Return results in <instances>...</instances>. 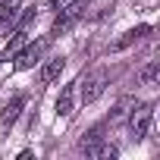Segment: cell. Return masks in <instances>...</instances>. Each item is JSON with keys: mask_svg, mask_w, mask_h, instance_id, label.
<instances>
[{"mask_svg": "<svg viewBox=\"0 0 160 160\" xmlns=\"http://www.w3.org/2000/svg\"><path fill=\"white\" fill-rule=\"evenodd\" d=\"M66 3H69V0H53V3H50V7H53V10H63Z\"/></svg>", "mask_w": 160, "mask_h": 160, "instance_id": "obj_14", "label": "cell"}, {"mask_svg": "<svg viewBox=\"0 0 160 160\" xmlns=\"http://www.w3.org/2000/svg\"><path fill=\"white\" fill-rule=\"evenodd\" d=\"M132 104H135V101H132V98H122V101H119V104H116V110H113V116H110V119H113V122H116V119H122V113H126V110H129V107H132Z\"/></svg>", "mask_w": 160, "mask_h": 160, "instance_id": "obj_13", "label": "cell"}, {"mask_svg": "<svg viewBox=\"0 0 160 160\" xmlns=\"http://www.w3.org/2000/svg\"><path fill=\"white\" fill-rule=\"evenodd\" d=\"M16 22V3L13 0H0V32Z\"/></svg>", "mask_w": 160, "mask_h": 160, "instance_id": "obj_10", "label": "cell"}, {"mask_svg": "<svg viewBox=\"0 0 160 160\" xmlns=\"http://www.w3.org/2000/svg\"><path fill=\"white\" fill-rule=\"evenodd\" d=\"M63 69H66V60H63V57H53V60H47V63L41 66V82H44V85L57 82V78L63 75Z\"/></svg>", "mask_w": 160, "mask_h": 160, "instance_id": "obj_3", "label": "cell"}, {"mask_svg": "<svg viewBox=\"0 0 160 160\" xmlns=\"http://www.w3.org/2000/svg\"><path fill=\"white\" fill-rule=\"evenodd\" d=\"M101 94H104V75H94V78H88L82 85V101L85 104H94Z\"/></svg>", "mask_w": 160, "mask_h": 160, "instance_id": "obj_4", "label": "cell"}, {"mask_svg": "<svg viewBox=\"0 0 160 160\" xmlns=\"http://www.w3.org/2000/svg\"><path fill=\"white\" fill-rule=\"evenodd\" d=\"M35 16H38V10H35V7H25V13H22V19L16 22V28H19V32H25V28L35 22Z\"/></svg>", "mask_w": 160, "mask_h": 160, "instance_id": "obj_11", "label": "cell"}, {"mask_svg": "<svg viewBox=\"0 0 160 160\" xmlns=\"http://www.w3.org/2000/svg\"><path fill=\"white\" fill-rule=\"evenodd\" d=\"M22 44H25V32H19V28H16V32H13V38H10V44L3 47V53H0V60H7V63H10V60L19 53V47H22Z\"/></svg>", "mask_w": 160, "mask_h": 160, "instance_id": "obj_8", "label": "cell"}, {"mask_svg": "<svg viewBox=\"0 0 160 160\" xmlns=\"http://www.w3.org/2000/svg\"><path fill=\"white\" fill-rule=\"evenodd\" d=\"M144 35H151V25H138V28H132V32H126L116 44H113V50H122V47H129L132 41H138V38H144Z\"/></svg>", "mask_w": 160, "mask_h": 160, "instance_id": "obj_9", "label": "cell"}, {"mask_svg": "<svg viewBox=\"0 0 160 160\" xmlns=\"http://www.w3.org/2000/svg\"><path fill=\"white\" fill-rule=\"evenodd\" d=\"M82 10H85V3H72V7H63V16H57V25H53V32H63V28H69L78 16H82Z\"/></svg>", "mask_w": 160, "mask_h": 160, "instance_id": "obj_5", "label": "cell"}, {"mask_svg": "<svg viewBox=\"0 0 160 160\" xmlns=\"http://www.w3.org/2000/svg\"><path fill=\"white\" fill-rule=\"evenodd\" d=\"M157 72H160V63H157V60H151V66L141 72V82H144V85H151L154 78H157Z\"/></svg>", "mask_w": 160, "mask_h": 160, "instance_id": "obj_12", "label": "cell"}, {"mask_svg": "<svg viewBox=\"0 0 160 160\" xmlns=\"http://www.w3.org/2000/svg\"><path fill=\"white\" fill-rule=\"evenodd\" d=\"M25 107V94H16L7 107H3V113H0V122L3 126H10V122H16V116H19V110Z\"/></svg>", "mask_w": 160, "mask_h": 160, "instance_id": "obj_7", "label": "cell"}, {"mask_svg": "<svg viewBox=\"0 0 160 160\" xmlns=\"http://www.w3.org/2000/svg\"><path fill=\"white\" fill-rule=\"evenodd\" d=\"M47 44H50V38H41L38 44H28L22 53H16V69H32V66L41 60V53L47 50Z\"/></svg>", "mask_w": 160, "mask_h": 160, "instance_id": "obj_2", "label": "cell"}, {"mask_svg": "<svg viewBox=\"0 0 160 160\" xmlns=\"http://www.w3.org/2000/svg\"><path fill=\"white\" fill-rule=\"evenodd\" d=\"M72 104H75V85H66L57 98V113L60 116H72Z\"/></svg>", "mask_w": 160, "mask_h": 160, "instance_id": "obj_6", "label": "cell"}, {"mask_svg": "<svg viewBox=\"0 0 160 160\" xmlns=\"http://www.w3.org/2000/svg\"><path fill=\"white\" fill-rule=\"evenodd\" d=\"M151 119H154V104H141V107L132 110L129 129H132V138H135V141H141V138L151 132Z\"/></svg>", "mask_w": 160, "mask_h": 160, "instance_id": "obj_1", "label": "cell"}]
</instances>
